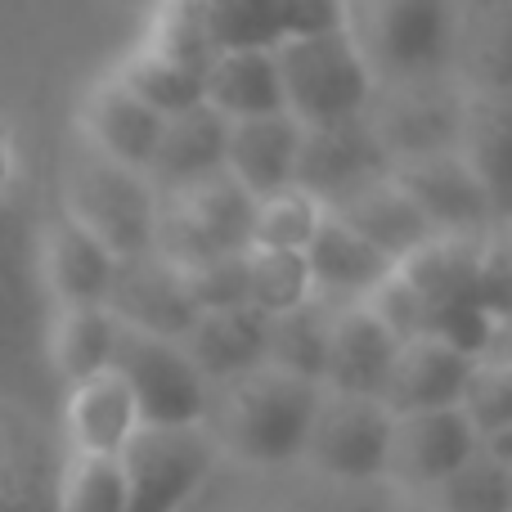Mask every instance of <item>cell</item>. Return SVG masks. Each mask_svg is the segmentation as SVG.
<instances>
[{"label": "cell", "instance_id": "6da1fadb", "mask_svg": "<svg viewBox=\"0 0 512 512\" xmlns=\"http://www.w3.org/2000/svg\"><path fill=\"white\" fill-rule=\"evenodd\" d=\"M315 400H319L315 382L288 378V373L261 364V369L243 373V378L212 387L203 432L216 445L221 463L252 472H279L301 463V445H306Z\"/></svg>", "mask_w": 512, "mask_h": 512}, {"label": "cell", "instance_id": "7a4b0ae2", "mask_svg": "<svg viewBox=\"0 0 512 512\" xmlns=\"http://www.w3.org/2000/svg\"><path fill=\"white\" fill-rule=\"evenodd\" d=\"M373 90L450 77L454 5L441 0H355L337 5Z\"/></svg>", "mask_w": 512, "mask_h": 512}, {"label": "cell", "instance_id": "3957f363", "mask_svg": "<svg viewBox=\"0 0 512 512\" xmlns=\"http://www.w3.org/2000/svg\"><path fill=\"white\" fill-rule=\"evenodd\" d=\"M274 68H279L283 113L301 131L360 122L373 99V81L364 72L360 54H355L351 36L342 32L337 9L324 23L283 36L274 45Z\"/></svg>", "mask_w": 512, "mask_h": 512}, {"label": "cell", "instance_id": "277c9868", "mask_svg": "<svg viewBox=\"0 0 512 512\" xmlns=\"http://www.w3.org/2000/svg\"><path fill=\"white\" fill-rule=\"evenodd\" d=\"M59 216L122 265L153 252L158 189L144 171L117 167V162L72 144L59 176Z\"/></svg>", "mask_w": 512, "mask_h": 512}, {"label": "cell", "instance_id": "5b68a950", "mask_svg": "<svg viewBox=\"0 0 512 512\" xmlns=\"http://www.w3.org/2000/svg\"><path fill=\"white\" fill-rule=\"evenodd\" d=\"M252 207L230 176L198 180L176 194H158V225H153V256L171 270H194L216 256L248 252L252 243Z\"/></svg>", "mask_w": 512, "mask_h": 512}, {"label": "cell", "instance_id": "8992f818", "mask_svg": "<svg viewBox=\"0 0 512 512\" xmlns=\"http://www.w3.org/2000/svg\"><path fill=\"white\" fill-rule=\"evenodd\" d=\"M387 436L391 414L382 400L319 391L306 445H301V468H310L333 486H373V481H382Z\"/></svg>", "mask_w": 512, "mask_h": 512}, {"label": "cell", "instance_id": "52a82bcc", "mask_svg": "<svg viewBox=\"0 0 512 512\" xmlns=\"http://www.w3.org/2000/svg\"><path fill=\"white\" fill-rule=\"evenodd\" d=\"M122 468L131 490L126 512H185L221 468V454L203 427H140L122 450Z\"/></svg>", "mask_w": 512, "mask_h": 512}, {"label": "cell", "instance_id": "ba28073f", "mask_svg": "<svg viewBox=\"0 0 512 512\" xmlns=\"http://www.w3.org/2000/svg\"><path fill=\"white\" fill-rule=\"evenodd\" d=\"M113 369L140 409V427H203L212 387L198 378L180 342L140 333H117Z\"/></svg>", "mask_w": 512, "mask_h": 512}, {"label": "cell", "instance_id": "9c48e42d", "mask_svg": "<svg viewBox=\"0 0 512 512\" xmlns=\"http://www.w3.org/2000/svg\"><path fill=\"white\" fill-rule=\"evenodd\" d=\"M459 113H463V90L454 86V77L414 81V86H382L373 90L369 108H364V131L373 135L382 162L396 167V162L454 149Z\"/></svg>", "mask_w": 512, "mask_h": 512}, {"label": "cell", "instance_id": "30bf717a", "mask_svg": "<svg viewBox=\"0 0 512 512\" xmlns=\"http://www.w3.org/2000/svg\"><path fill=\"white\" fill-rule=\"evenodd\" d=\"M387 180L418 207L432 234H463V239H481V234L504 225V207L495 203L481 176L459 158L454 149L427 153V158H409L387 167Z\"/></svg>", "mask_w": 512, "mask_h": 512}, {"label": "cell", "instance_id": "8fae6325", "mask_svg": "<svg viewBox=\"0 0 512 512\" xmlns=\"http://www.w3.org/2000/svg\"><path fill=\"white\" fill-rule=\"evenodd\" d=\"M481 450L477 432L463 423L459 409H436V414H405L391 418L387 459H382V481L400 495L427 499L445 477L463 468Z\"/></svg>", "mask_w": 512, "mask_h": 512}, {"label": "cell", "instance_id": "7c38bea8", "mask_svg": "<svg viewBox=\"0 0 512 512\" xmlns=\"http://www.w3.org/2000/svg\"><path fill=\"white\" fill-rule=\"evenodd\" d=\"M162 122L149 104L131 95L113 72H99L77 99V113H72V131H77V144L99 158L117 162V167H131L149 176L153 149H158Z\"/></svg>", "mask_w": 512, "mask_h": 512}, {"label": "cell", "instance_id": "4fadbf2b", "mask_svg": "<svg viewBox=\"0 0 512 512\" xmlns=\"http://www.w3.org/2000/svg\"><path fill=\"white\" fill-rule=\"evenodd\" d=\"M468 369H472V355L459 351L450 337L418 333V337H409V342L396 346L378 400L387 405L391 418L454 409L459 405L463 382H468Z\"/></svg>", "mask_w": 512, "mask_h": 512}, {"label": "cell", "instance_id": "5bb4252c", "mask_svg": "<svg viewBox=\"0 0 512 512\" xmlns=\"http://www.w3.org/2000/svg\"><path fill=\"white\" fill-rule=\"evenodd\" d=\"M104 310L126 333L162 337V342H180L185 328L194 324V306H189V297H185L180 274L171 270V265H162L153 252L117 265Z\"/></svg>", "mask_w": 512, "mask_h": 512}, {"label": "cell", "instance_id": "9a60e30c", "mask_svg": "<svg viewBox=\"0 0 512 512\" xmlns=\"http://www.w3.org/2000/svg\"><path fill=\"white\" fill-rule=\"evenodd\" d=\"M387 171L373 135L360 122L346 126H319V131H301L297 144V167H292V185L306 189L310 198H319L324 207L342 203L346 194H355L360 185L378 180Z\"/></svg>", "mask_w": 512, "mask_h": 512}, {"label": "cell", "instance_id": "2e32d148", "mask_svg": "<svg viewBox=\"0 0 512 512\" xmlns=\"http://www.w3.org/2000/svg\"><path fill=\"white\" fill-rule=\"evenodd\" d=\"M117 261L95 239L68 225L63 216H50L36 234V279L50 301V310L68 306H104L113 288Z\"/></svg>", "mask_w": 512, "mask_h": 512}, {"label": "cell", "instance_id": "e0dca14e", "mask_svg": "<svg viewBox=\"0 0 512 512\" xmlns=\"http://www.w3.org/2000/svg\"><path fill=\"white\" fill-rule=\"evenodd\" d=\"M63 445L68 454H95V459H122V450L140 432V409L117 369H104L86 382L63 387Z\"/></svg>", "mask_w": 512, "mask_h": 512}, {"label": "cell", "instance_id": "ac0fdd59", "mask_svg": "<svg viewBox=\"0 0 512 512\" xmlns=\"http://www.w3.org/2000/svg\"><path fill=\"white\" fill-rule=\"evenodd\" d=\"M396 346L400 342L364 306H333V319H328V346H324V369H319V391H328V396H369V400H378Z\"/></svg>", "mask_w": 512, "mask_h": 512}, {"label": "cell", "instance_id": "d6986e66", "mask_svg": "<svg viewBox=\"0 0 512 512\" xmlns=\"http://www.w3.org/2000/svg\"><path fill=\"white\" fill-rule=\"evenodd\" d=\"M512 72V9L490 5H454V54L450 77L459 90L508 95Z\"/></svg>", "mask_w": 512, "mask_h": 512}, {"label": "cell", "instance_id": "ffe728a7", "mask_svg": "<svg viewBox=\"0 0 512 512\" xmlns=\"http://www.w3.org/2000/svg\"><path fill=\"white\" fill-rule=\"evenodd\" d=\"M328 216H333L337 225H346L355 239H364L373 252H382L391 265H400L409 252L432 239V230H427V221L418 216V207L391 185L387 171H382L378 180H369V185H360L355 194H346L342 203H333Z\"/></svg>", "mask_w": 512, "mask_h": 512}, {"label": "cell", "instance_id": "44dd1931", "mask_svg": "<svg viewBox=\"0 0 512 512\" xmlns=\"http://www.w3.org/2000/svg\"><path fill=\"white\" fill-rule=\"evenodd\" d=\"M297 144H301V126L288 113L234 122L225 126V176L248 198L279 194V189L292 185Z\"/></svg>", "mask_w": 512, "mask_h": 512}, {"label": "cell", "instance_id": "7402d4cb", "mask_svg": "<svg viewBox=\"0 0 512 512\" xmlns=\"http://www.w3.org/2000/svg\"><path fill=\"white\" fill-rule=\"evenodd\" d=\"M221 171H225V122L212 108L194 104L162 122L158 149H153L149 162V180L158 194H176V189L212 180Z\"/></svg>", "mask_w": 512, "mask_h": 512}, {"label": "cell", "instance_id": "603a6c76", "mask_svg": "<svg viewBox=\"0 0 512 512\" xmlns=\"http://www.w3.org/2000/svg\"><path fill=\"white\" fill-rule=\"evenodd\" d=\"M180 351L198 369L207 387L234 382L265 364V319L252 310H212L194 315V324L180 337Z\"/></svg>", "mask_w": 512, "mask_h": 512}, {"label": "cell", "instance_id": "cb8c5ba5", "mask_svg": "<svg viewBox=\"0 0 512 512\" xmlns=\"http://www.w3.org/2000/svg\"><path fill=\"white\" fill-rule=\"evenodd\" d=\"M203 108H212L225 126L256 122L283 113V90L274 50H221L203 72Z\"/></svg>", "mask_w": 512, "mask_h": 512}, {"label": "cell", "instance_id": "d4e9b609", "mask_svg": "<svg viewBox=\"0 0 512 512\" xmlns=\"http://www.w3.org/2000/svg\"><path fill=\"white\" fill-rule=\"evenodd\" d=\"M306 270H310L315 301H324V306H355V301L369 297L396 265L328 216L324 230H319L315 243L306 248Z\"/></svg>", "mask_w": 512, "mask_h": 512}, {"label": "cell", "instance_id": "484cf974", "mask_svg": "<svg viewBox=\"0 0 512 512\" xmlns=\"http://www.w3.org/2000/svg\"><path fill=\"white\" fill-rule=\"evenodd\" d=\"M117 319L104 306H68V310H50L45 319V360L59 373L63 387L86 382L95 373L113 369V351H117Z\"/></svg>", "mask_w": 512, "mask_h": 512}, {"label": "cell", "instance_id": "4316f807", "mask_svg": "<svg viewBox=\"0 0 512 512\" xmlns=\"http://www.w3.org/2000/svg\"><path fill=\"white\" fill-rule=\"evenodd\" d=\"M512 95H481V90H463V113L459 135H454V153L481 176V185L495 194V203L508 212V153H512Z\"/></svg>", "mask_w": 512, "mask_h": 512}, {"label": "cell", "instance_id": "83f0119b", "mask_svg": "<svg viewBox=\"0 0 512 512\" xmlns=\"http://www.w3.org/2000/svg\"><path fill=\"white\" fill-rule=\"evenodd\" d=\"M135 45L176 63V68L194 72V77H203L212 68V59L221 54L212 36V9H207V0H176V5L153 9Z\"/></svg>", "mask_w": 512, "mask_h": 512}, {"label": "cell", "instance_id": "f1b7e54d", "mask_svg": "<svg viewBox=\"0 0 512 512\" xmlns=\"http://www.w3.org/2000/svg\"><path fill=\"white\" fill-rule=\"evenodd\" d=\"M328 319H333V306H324V301H306V306L288 310V315L265 319V364L288 373V378L315 382L319 387Z\"/></svg>", "mask_w": 512, "mask_h": 512}, {"label": "cell", "instance_id": "f546056e", "mask_svg": "<svg viewBox=\"0 0 512 512\" xmlns=\"http://www.w3.org/2000/svg\"><path fill=\"white\" fill-rule=\"evenodd\" d=\"M432 512H512V450L481 445L454 477L427 495Z\"/></svg>", "mask_w": 512, "mask_h": 512}, {"label": "cell", "instance_id": "4dcf8cb0", "mask_svg": "<svg viewBox=\"0 0 512 512\" xmlns=\"http://www.w3.org/2000/svg\"><path fill=\"white\" fill-rule=\"evenodd\" d=\"M324 221H328V207L319 203V198H310L306 189L288 185V189H279V194L256 198L248 248L306 256V248L315 243V234L324 230Z\"/></svg>", "mask_w": 512, "mask_h": 512}, {"label": "cell", "instance_id": "1f68e13d", "mask_svg": "<svg viewBox=\"0 0 512 512\" xmlns=\"http://www.w3.org/2000/svg\"><path fill=\"white\" fill-rule=\"evenodd\" d=\"M454 409L486 450H512V360H472Z\"/></svg>", "mask_w": 512, "mask_h": 512}, {"label": "cell", "instance_id": "d6a6232c", "mask_svg": "<svg viewBox=\"0 0 512 512\" xmlns=\"http://www.w3.org/2000/svg\"><path fill=\"white\" fill-rule=\"evenodd\" d=\"M108 72H113L140 104H149L158 117H176V113H185V108L203 104V77H194V72L140 50V45H131Z\"/></svg>", "mask_w": 512, "mask_h": 512}, {"label": "cell", "instance_id": "836d02e7", "mask_svg": "<svg viewBox=\"0 0 512 512\" xmlns=\"http://www.w3.org/2000/svg\"><path fill=\"white\" fill-rule=\"evenodd\" d=\"M122 459H95V454H63V468L54 477V512H126Z\"/></svg>", "mask_w": 512, "mask_h": 512}, {"label": "cell", "instance_id": "e575fe53", "mask_svg": "<svg viewBox=\"0 0 512 512\" xmlns=\"http://www.w3.org/2000/svg\"><path fill=\"white\" fill-rule=\"evenodd\" d=\"M243 265H248V310L252 315L274 319V315H288V310L315 301L306 256L248 248L243 252Z\"/></svg>", "mask_w": 512, "mask_h": 512}, {"label": "cell", "instance_id": "d590c367", "mask_svg": "<svg viewBox=\"0 0 512 512\" xmlns=\"http://www.w3.org/2000/svg\"><path fill=\"white\" fill-rule=\"evenodd\" d=\"M185 297L194 306V315H212V310H248V265L243 252L234 256H216L207 265L180 270Z\"/></svg>", "mask_w": 512, "mask_h": 512}, {"label": "cell", "instance_id": "8d00e7d4", "mask_svg": "<svg viewBox=\"0 0 512 512\" xmlns=\"http://www.w3.org/2000/svg\"><path fill=\"white\" fill-rule=\"evenodd\" d=\"M355 306L369 310V315L378 319V324L387 328L391 337H396V342H409V337L432 333V328H436V319H432V310H427V301L418 297L414 288H409L400 270H391L387 279H382L364 301H355Z\"/></svg>", "mask_w": 512, "mask_h": 512}, {"label": "cell", "instance_id": "74e56055", "mask_svg": "<svg viewBox=\"0 0 512 512\" xmlns=\"http://www.w3.org/2000/svg\"><path fill=\"white\" fill-rule=\"evenodd\" d=\"M14 185H18V140H14V131L0 122V203L14 194Z\"/></svg>", "mask_w": 512, "mask_h": 512}]
</instances>
